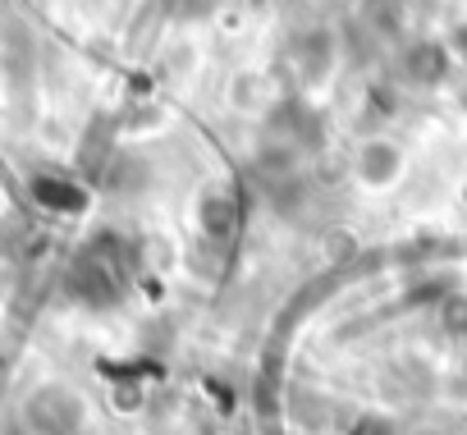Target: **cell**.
Wrapping results in <instances>:
<instances>
[{
  "label": "cell",
  "instance_id": "cell-1",
  "mask_svg": "<svg viewBox=\"0 0 467 435\" xmlns=\"http://www.w3.org/2000/svg\"><path fill=\"white\" fill-rule=\"evenodd\" d=\"M129 271H133V248L119 234H97L69 266V294L88 307H110L124 298L129 289Z\"/></svg>",
  "mask_w": 467,
  "mask_h": 435
},
{
  "label": "cell",
  "instance_id": "cell-2",
  "mask_svg": "<svg viewBox=\"0 0 467 435\" xmlns=\"http://www.w3.org/2000/svg\"><path fill=\"white\" fill-rule=\"evenodd\" d=\"M24 421L33 435H78L83 430V399L65 385H42L24 403Z\"/></svg>",
  "mask_w": 467,
  "mask_h": 435
},
{
  "label": "cell",
  "instance_id": "cell-3",
  "mask_svg": "<svg viewBox=\"0 0 467 435\" xmlns=\"http://www.w3.org/2000/svg\"><path fill=\"white\" fill-rule=\"evenodd\" d=\"M197 225H202V234L215 248H229L234 239H239V230H244V202H239V192H234L229 183H211L202 192V202H197Z\"/></svg>",
  "mask_w": 467,
  "mask_h": 435
},
{
  "label": "cell",
  "instance_id": "cell-4",
  "mask_svg": "<svg viewBox=\"0 0 467 435\" xmlns=\"http://www.w3.org/2000/svg\"><path fill=\"white\" fill-rule=\"evenodd\" d=\"M449 65H453V51H449V42H440V37H417V42H408L403 56H399V74H403V83H412V88H440V83L449 78Z\"/></svg>",
  "mask_w": 467,
  "mask_h": 435
},
{
  "label": "cell",
  "instance_id": "cell-5",
  "mask_svg": "<svg viewBox=\"0 0 467 435\" xmlns=\"http://www.w3.org/2000/svg\"><path fill=\"white\" fill-rule=\"evenodd\" d=\"M289 69H298L307 83H321L335 69V37L326 28H307L289 42Z\"/></svg>",
  "mask_w": 467,
  "mask_h": 435
},
{
  "label": "cell",
  "instance_id": "cell-6",
  "mask_svg": "<svg viewBox=\"0 0 467 435\" xmlns=\"http://www.w3.org/2000/svg\"><path fill=\"white\" fill-rule=\"evenodd\" d=\"M28 192L51 215H78V211H88V188L78 179H69V174H33Z\"/></svg>",
  "mask_w": 467,
  "mask_h": 435
},
{
  "label": "cell",
  "instance_id": "cell-7",
  "mask_svg": "<svg viewBox=\"0 0 467 435\" xmlns=\"http://www.w3.org/2000/svg\"><path fill=\"white\" fill-rule=\"evenodd\" d=\"M358 179L367 183V188H389L399 174H403V151L389 142V138H367L362 147H358Z\"/></svg>",
  "mask_w": 467,
  "mask_h": 435
},
{
  "label": "cell",
  "instance_id": "cell-8",
  "mask_svg": "<svg viewBox=\"0 0 467 435\" xmlns=\"http://www.w3.org/2000/svg\"><path fill=\"white\" fill-rule=\"evenodd\" d=\"M440 326L449 335H467V294H449L440 303Z\"/></svg>",
  "mask_w": 467,
  "mask_h": 435
},
{
  "label": "cell",
  "instance_id": "cell-9",
  "mask_svg": "<svg viewBox=\"0 0 467 435\" xmlns=\"http://www.w3.org/2000/svg\"><path fill=\"white\" fill-rule=\"evenodd\" d=\"M179 5H183V10L192 15V19H202L206 10H215V0H179Z\"/></svg>",
  "mask_w": 467,
  "mask_h": 435
}]
</instances>
